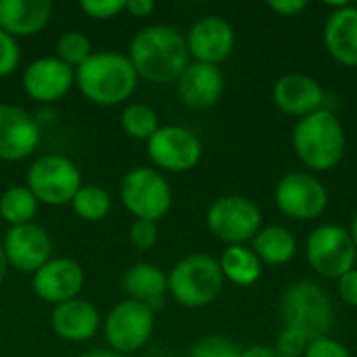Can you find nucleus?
Wrapping results in <instances>:
<instances>
[{
	"mask_svg": "<svg viewBox=\"0 0 357 357\" xmlns=\"http://www.w3.org/2000/svg\"><path fill=\"white\" fill-rule=\"evenodd\" d=\"M71 207L84 222H100L111 211V197L96 184H82L71 201Z\"/></svg>",
	"mask_w": 357,
	"mask_h": 357,
	"instance_id": "bb28decb",
	"label": "nucleus"
},
{
	"mask_svg": "<svg viewBox=\"0 0 357 357\" xmlns=\"http://www.w3.org/2000/svg\"><path fill=\"white\" fill-rule=\"evenodd\" d=\"M337 289H339V297L343 299L345 305L357 307V268L351 272H347L345 276H341L337 280Z\"/></svg>",
	"mask_w": 357,
	"mask_h": 357,
	"instance_id": "c9c22d12",
	"label": "nucleus"
},
{
	"mask_svg": "<svg viewBox=\"0 0 357 357\" xmlns=\"http://www.w3.org/2000/svg\"><path fill=\"white\" fill-rule=\"evenodd\" d=\"M77 357H128L117 354V351H111V349H94V351H88V354H82Z\"/></svg>",
	"mask_w": 357,
	"mask_h": 357,
	"instance_id": "ea45409f",
	"label": "nucleus"
},
{
	"mask_svg": "<svg viewBox=\"0 0 357 357\" xmlns=\"http://www.w3.org/2000/svg\"><path fill=\"white\" fill-rule=\"evenodd\" d=\"M2 249L10 268L33 274L50 259L52 243L48 232L31 222L23 226H10L4 234Z\"/></svg>",
	"mask_w": 357,
	"mask_h": 357,
	"instance_id": "4468645a",
	"label": "nucleus"
},
{
	"mask_svg": "<svg viewBox=\"0 0 357 357\" xmlns=\"http://www.w3.org/2000/svg\"><path fill=\"white\" fill-rule=\"evenodd\" d=\"M128 59L138 77L153 84L176 82L190 65L186 38L169 25L142 27L130 42Z\"/></svg>",
	"mask_w": 357,
	"mask_h": 357,
	"instance_id": "f257e3e1",
	"label": "nucleus"
},
{
	"mask_svg": "<svg viewBox=\"0 0 357 357\" xmlns=\"http://www.w3.org/2000/svg\"><path fill=\"white\" fill-rule=\"evenodd\" d=\"M92 54V44L90 40L77 31V29H71V31H65L59 40H56V56L67 63L69 67H79L84 61H88V56Z\"/></svg>",
	"mask_w": 357,
	"mask_h": 357,
	"instance_id": "c85d7f7f",
	"label": "nucleus"
},
{
	"mask_svg": "<svg viewBox=\"0 0 357 357\" xmlns=\"http://www.w3.org/2000/svg\"><path fill=\"white\" fill-rule=\"evenodd\" d=\"M303 357H351V351L333 337L316 339L307 345Z\"/></svg>",
	"mask_w": 357,
	"mask_h": 357,
	"instance_id": "f704fd0d",
	"label": "nucleus"
},
{
	"mask_svg": "<svg viewBox=\"0 0 357 357\" xmlns=\"http://www.w3.org/2000/svg\"><path fill=\"white\" fill-rule=\"evenodd\" d=\"M40 144L38 121L17 105H0V159H27Z\"/></svg>",
	"mask_w": 357,
	"mask_h": 357,
	"instance_id": "a211bd4d",
	"label": "nucleus"
},
{
	"mask_svg": "<svg viewBox=\"0 0 357 357\" xmlns=\"http://www.w3.org/2000/svg\"><path fill=\"white\" fill-rule=\"evenodd\" d=\"M184 38L190 59L207 65L224 63L232 54L236 42L234 27L218 15L201 17L199 21H195Z\"/></svg>",
	"mask_w": 357,
	"mask_h": 357,
	"instance_id": "ddd939ff",
	"label": "nucleus"
},
{
	"mask_svg": "<svg viewBox=\"0 0 357 357\" xmlns=\"http://www.w3.org/2000/svg\"><path fill=\"white\" fill-rule=\"evenodd\" d=\"M82 287L84 270L77 261L67 257H50L38 272H33V293L52 305L75 299Z\"/></svg>",
	"mask_w": 357,
	"mask_h": 357,
	"instance_id": "f3484780",
	"label": "nucleus"
},
{
	"mask_svg": "<svg viewBox=\"0 0 357 357\" xmlns=\"http://www.w3.org/2000/svg\"><path fill=\"white\" fill-rule=\"evenodd\" d=\"M264 215L255 201L241 195H226L211 203L207 228L215 238L230 245H245L264 228Z\"/></svg>",
	"mask_w": 357,
	"mask_h": 357,
	"instance_id": "6e6552de",
	"label": "nucleus"
},
{
	"mask_svg": "<svg viewBox=\"0 0 357 357\" xmlns=\"http://www.w3.org/2000/svg\"><path fill=\"white\" fill-rule=\"evenodd\" d=\"M305 257L316 274L328 280H339L357 264V247L349 228L339 224H322L314 228L305 243Z\"/></svg>",
	"mask_w": 357,
	"mask_h": 357,
	"instance_id": "423d86ee",
	"label": "nucleus"
},
{
	"mask_svg": "<svg viewBox=\"0 0 357 357\" xmlns=\"http://www.w3.org/2000/svg\"><path fill=\"white\" fill-rule=\"evenodd\" d=\"M354 6H356V8H357V2H354Z\"/></svg>",
	"mask_w": 357,
	"mask_h": 357,
	"instance_id": "c03bdc74",
	"label": "nucleus"
},
{
	"mask_svg": "<svg viewBox=\"0 0 357 357\" xmlns=\"http://www.w3.org/2000/svg\"><path fill=\"white\" fill-rule=\"evenodd\" d=\"M284 328H293L303 335L310 343L328 333L335 326V305L328 293L314 280L293 282L280 303Z\"/></svg>",
	"mask_w": 357,
	"mask_h": 357,
	"instance_id": "20e7f679",
	"label": "nucleus"
},
{
	"mask_svg": "<svg viewBox=\"0 0 357 357\" xmlns=\"http://www.w3.org/2000/svg\"><path fill=\"white\" fill-rule=\"evenodd\" d=\"M82 186L77 165L63 155H42L27 169V188L38 203L61 207L73 201Z\"/></svg>",
	"mask_w": 357,
	"mask_h": 357,
	"instance_id": "1a4fd4ad",
	"label": "nucleus"
},
{
	"mask_svg": "<svg viewBox=\"0 0 357 357\" xmlns=\"http://www.w3.org/2000/svg\"><path fill=\"white\" fill-rule=\"evenodd\" d=\"M123 289L130 299L157 312L163 307V299L167 295V276L155 264H134L123 274Z\"/></svg>",
	"mask_w": 357,
	"mask_h": 357,
	"instance_id": "5701e85b",
	"label": "nucleus"
},
{
	"mask_svg": "<svg viewBox=\"0 0 357 357\" xmlns=\"http://www.w3.org/2000/svg\"><path fill=\"white\" fill-rule=\"evenodd\" d=\"M161 357H176V356H161Z\"/></svg>",
	"mask_w": 357,
	"mask_h": 357,
	"instance_id": "37998d69",
	"label": "nucleus"
},
{
	"mask_svg": "<svg viewBox=\"0 0 357 357\" xmlns=\"http://www.w3.org/2000/svg\"><path fill=\"white\" fill-rule=\"evenodd\" d=\"M324 23V46L343 67H357V8L349 2L333 4Z\"/></svg>",
	"mask_w": 357,
	"mask_h": 357,
	"instance_id": "aec40b11",
	"label": "nucleus"
},
{
	"mask_svg": "<svg viewBox=\"0 0 357 357\" xmlns=\"http://www.w3.org/2000/svg\"><path fill=\"white\" fill-rule=\"evenodd\" d=\"M6 270H8V264H6V257H4V249H2V245H0V284L4 282Z\"/></svg>",
	"mask_w": 357,
	"mask_h": 357,
	"instance_id": "a19ab883",
	"label": "nucleus"
},
{
	"mask_svg": "<svg viewBox=\"0 0 357 357\" xmlns=\"http://www.w3.org/2000/svg\"><path fill=\"white\" fill-rule=\"evenodd\" d=\"M25 94L36 102L61 100L75 84V69L59 56H42L29 63L21 77Z\"/></svg>",
	"mask_w": 357,
	"mask_h": 357,
	"instance_id": "2eb2a0df",
	"label": "nucleus"
},
{
	"mask_svg": "<svg viewBox=\"0 0 357 357\" xmlns=\"http://www.w3.org/2000/svg\"><path fill=\"white\" fill-rule=\"evenodd\" d=\"M293 149L310 172L335 169L347 149V136L341 119L328 107L297 119L293 130Z\"/></svg>",
	"mask_w": 357,
	"mask_h": 357,
	"instance_id": "7ed1b4c3",
	"label": "nucleus"
},
{
	"mask_svg": "<svg viewBox=\"0 0 357 357\" xmlns=\"http://www.w3.org/2000/svg\"><path fill=\"white\" fill-rule=\"evenodd\" d=\"M224 282L218 259L205 253H192L172 268L167 276V293L180 305L199 310L220 297Z\"/></svg>",
	"mask_w": 357,
	"mask_h": 357,
	"instance_id": "39448f33",
	"label": "nucleus"
},
{
	"mask_svg": "<svg viewBox=\"0 0 357 357\" xmlns=\"http://www.w3.org/2000/svg\"><path fill=\"white\" fill-rule=\"evenodd\" d=\"M241 357H278V354L274 347H268V345H251L241 351Z\"/></svg>",
	"mask_w": 357,
	"mask_h": 357,
	"instance_id": "58836bf2",
	"label": "nucleus"
},
{
	"mask_svg": "<svg viewBox=\"0 0 357 357\" xmlns=\"http://www.w3.org/2000/svg\"><path fill=\"white\" fill-rule=\"evenodd\" d=\"M50 324L59 339L69 343H84L98 333L100 316L90 301L75 297L71 301L54 305Z\"/></svg>",
	"mask_w": 357,
	"mask_h": 357,
	"instance_id": "412c9836",
	"label": "nucleus"
},
{
	"mask_svg": "<svg viewBox=\"0 0 357 357\" xmlns=\"http://www.w3.org/2000/svg\"><path fill=\"white\" fill-rule=\"evenodd\" d=\"M180 100L190 109H209L213 107L226 88L224 73L218 65L192 61L182 75L176 79Z\"/></svg>",
	"mask_w": 357,
	"mask_h": 357,
	"instance_id": "6ab92c4d",
	"label": "nucleus"
},
{
	"mask_svg": "<svg viewBox=\"0 0 357 357\" xmlns=\"http://www.w3.org/2000/svg\"><path fill=\"white\" fill-rule=\"evenodd\" d=\"M38 211V199L27 186H10L0 197V218L10 226L31 224Z\"/></svg>",
	"mask_w": 357,
	"mask_h": 357,
	"instance_id": "a878e982",
	"label": "nucleus"
},
{
	"mask_svg": "<svg viewBox=\"0 0 357 357\" xmlns=\"http://www.w3.org/2000/svg\"><path fill=\"white\" fill-rule=\"evenodd\" d=\"M121 128L130 138L136 140H149L159 130V117L155 109H151L144 102H130L121 111Z\"/></svg>",
	"mask_w": 357,
	"mask_h": 357,
	"instance_id": "cd10ccee",
	"label": "nucleus"
},
{
	"mask_svg": "<svg viewBox=\"0 0 357 357\" xmlns=\"http://www.w3.org/2000/svg\"><path fill=\"white\" fill-rule=\"evenodd\" d=\"M121 203L136 218L159 222L172 207V186L163 174L153 167H134L121 180Z\"/></svg>",
	"mask_w": 357,
	"mask_h": 357,
	"instance_id": "0eeeda50",
	"label": "nucleus"
},
{
	"mask_svg": "<svg viewBox=\"0 0 357 357\" xmlns=\"http://www.w3.org/2000/svg\"><path fill=\"white\" fill-rule=\"evenodd\" d=\"M19 61H21V48L17 38L0 29V77L10 75L19 67Z\"/></svg>",
	"mask_w": 357,
	"mask_h": 357,
	"instance_id": "7c9ffc66",
	"label": "nucleus"
},
{
	"mask_svg": "<svg viewBox=\"0 0 357 357\" xmlns=\"http://www.w3.org/2000/svg\"><path fill=\"white\" fill-rule=\"evenodd\" d=\"M155 331V312L134 299L117 303L105 318V339L121 356L144 347Z\"/></svg>",
	"mask_w": 357,
	"mask_h": 357,
	"instance_id": "9b49d317",
	"label": "nucleus"
},
{
	"mask_svg": "<svg viewBox=\"0 0 357 357\" xmlns=\"http://www.w3.org/2000/svg\"><path fill=\"white\" fill-rule=\"evenodd\" d=\"M274 105L291 117H307L326 107V92L322 84L305 73H287L276 79L272 88Z\"/></svg>",
	"mask_w": 357,
	"mask_h": 357,
	"instance_id": "dca6fc26",
	"label": "nucleus"
},
{
	"mask_svg": "<svg viewBox=\"0 0 357 357\" xmlns=\"http://www.w3.org/2000/svg\"><path fill=\"white\" fill-rule=\"evenodd\" d=\"M146 153L159 169L182 174L197 167L203 146L199 136L188 128L159 126V130L146 140Z\"/></svg>",
	"mask_w": 357,
	"mask_h": 357,
	"instance_id": "f8f14e48",
	"label": "nucleus"
},
{
	"mask_svg": "<svg viewBox=\"0 0 357 357\" xmlns=\"http://www.w3.org/2000/svg\"><path fill=\"white\" fill-rule=\"evenodd\" d=\"M310 341L299 335L293 328H282L278 341H276V354L278 357H303Z\"/></svg>",
	"mask_w": 357,
	"mask_h": 357,
	"instance_id": "2f4dec72",
	"label": "nucleus"
},
{
	"mask_svg": "<svg viewBox=\"0 0 357 357\" xmlns=\"http://www.w3.org/2000/svg\"><path fill=\"white\" fill-rule=\"evenodd\" d=\"M52 17L48 0H0V29L13 38L40 33Z\"/></svg>",
	"mask_w": 357,
	"mask_h": 357,
	"instance_id": "4be33fe9",
	"label": "nucleus"
},
{
	"mask_svg": "<svg viewBox=\"0 0 357 357\" xmlns=\"http://www.w3.org/2000/svg\"><path fill=\"white\" fill-rule=\"evenodd\" d=\"M157 224L155 222H146V220H134L132 226H130V243L140 249V251H146V249H153L155 243H157Z\"/></svg>",
	"mask_w": 357,
	"mask_h": 357,
	"instance_id": "72a5a7b5",
	"label": "nucleus"
},
{
	"mask_svg": "<svg viewBox=\"0 0 357 357\" xmlns=\"http://www.w3.org/2000/svg\"><path fill=\"white\" fill-rule=\"evenodd\" d=\"M349 234H351V238H354V243H356V247H357V211H356V215H354V220H351Z\"/></svg>",
	"mask_w": 357,
	"mask_h": 357,
	"instance_id": "79ce46f5",
	"label": "nucleus"
},
{
	"mask_svg": "<svg viewBox=\"0 0 357 357\" xmlns=\"http://www.w3.org/2000/svg\"><path fill=\"white\" fill-rule=\"evenodd\" d=\"M251 249L264 266H287L297 255V241L284 226H266L251 241Z\"/></svg>",
	"mask_w": 357,
	"mask_h": 357,
	"instance_id": "b1692460",
	"label": "nucleus"
},
{
	"mask_svg": "<svg viewBox=\"0 0 357 357\" xmlns=\"http://www.w3.org/2000/svg\"><path fill=\"white\" fill-rule=\"evenodd\" d=\"M268 8L280 17H297L299 13L307 8V2L305 0H270Z\"/></svg>",
	"mask_w": 357,
	"mask_h": 357,
	"instance_id": "e433bc0d",
	"label": "nucleus"
},
{
	"mask_svg": "<svg viewBox=\"0 0 357 357\" xmlns=\"http://www.w3.org/2000/svg\"><path fill=\"white\" fill-rule=\"evenodd\" d=\"M126 10L134 17H149L155 10L153 0H126Z\"/></svg>",
	"mask_w": 357,
	"mask_h": 357,
	"instance_id": "4c0bfd02",
	"label": "nucleus"
},
{
	"mask_svg": "<svg viewBox=\"0 0 357 357\" xmlns=\"http://www.w3.org/2000/svg\"><path fill=\"white\" fill-rule=\"evenodd\" d=\"M79 8L90 19H113L126 10V0H82Z\"/></svg>",
	"mask_w": 357,
	"mask_h": 357,
	"instance_id": "473e14b6",
	"label": "nucleus"
},
{
	"mask_svg": "<svg viewBox=\"0 0 357 357\" xmlns=\"http://www.w3.org/2000/svg\"><path fill=\"white\" fill-rule=\"evenodd\" d=\"M75 86L94 105L115 107L126 102L138 88V73L128 54L115 50L92 52L75 69Z\"/></svg>",
	"mask_w": 357,
	"mask_h": 357,
	"instance_id": "f03ea898",
	"label": "nucleus"
},
{
	"mask_svg": "<svg viewBox=\"0 0 357 357\" xmlns=\"http://www.w3.org/2000/svg\"><path fill=\"white\" fill-rule=\"evenodd\" d=\"M241 351L243 349L230 339L220 335H207L192 345L190 357H241Z\"/></svg>",
	"mask_w": 357,
	"mask_h": 357,
	"instance_id": "c756f323",
	"label": "nucleus"
},
{
	"mask_svg": "<svg viewBox=\"0 0 357 357\" xmlns=\"http://www.w3.org/2000/svg\"><path fill=\"white\" fill-rule=\"evenodd\" d=\"M220 270L224 274V280L232 282L234 287H253L261 274H264V264L257 259L253 249L245 245H230L224 249L222 257L218 259Z\"/></svg>",
	"mask_w": 357,
	"mask_h": 357,
	"instance_id": "393cba45",
	"label": "nucleus"
},
{
	"mask_svg": "<svg viewBox=\"0 0 357 357\" xmlns=\"http://www.w3.org/2000/svg\"><path fill=\"white\" fill-rule=\"evenodd\" d=\"M274 201L284 215L297 222H310L326 211L328 190L312 172H291L278 180Z\"/></svg>",
	"mask_w": 357,
	"mask_h": 357,
	"instance_id": "9d476101",
	"label": "nucleus"
}]
</instances>
